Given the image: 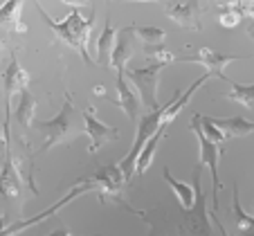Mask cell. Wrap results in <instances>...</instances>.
Returning <instances> with one entry per match:
<instances>
[{"instance_id":"6da1fadb","label":"cell","mask_w":254,"mask_h":236,"mask_svg":"<svg viewBox=\"0 0 254 236\" xmlns=\"http://www.w3.org/2000/svg\"><path fill=\"white\" fill-rule=\"evenodd\" d=\"M32 2H34V7L39 9V14H41V18L45 20V25L57 34L59 39L65 41L72 50H77L86 63H92L90 54H88V41H90V29H92V25H95V16H86L83 11H79L77 7H74L63 20H54L52 16L41 7L39 0H32Z\"/></svg>"},{"instance_id":"7a4b0ae2","label":"cell","mask_w":254,"mask_h":236,"mask_svg":"<svg viewBox=\"0 0 254 236\" xmlns=\"http://www.w3.org/2000/svg\"><path fill=\"white\" fill-rule=\"evenodd\" d=\"M25 191L39 193V189L32 182L29 171H23V167L16 164L9 146L5 160H2V167H0V202L11 212H18V209H23Z\"/></svg>"},{"instance_id":"3957f363","label":"cell","mask_w":254,"mask_h":236,"mask_svg":"<svg viewBox=\"0 0 254 236\" xmlns=\"http://www.w3.org/2000/svg\"><path fill=\"white\" fill-rule=\"evenodd\" d=\"M34 128L43 135V144H41V151H50L52 146L59 144H67V142L77 140L79 135L83 133L77 126V111H74V104H72L70 92L63 95V106L61 111L57 113V117L48 121H36L34 119Z\"/></svg>"},{"instance_id":"277c9868","label":"cell","mask_w":254,"mask_h":236,"mask_svg":"<svg viewBox=\"0 0 254 236\" xmlns=\"http://www.w3.org/2000/svg\"><path fill=\"white\" fill-rule=\"evenodd\" d=\"M178 236H211V212L207 209V196L200 189V167L193 171V205L180 209Z\"/></svg>"},{"instance_id":"5b68a950","label":"cell","mask_w":254,"mask_h":236,"mask_svg":"<svg viewBox=\"0 0 254 236\" xmlns=\"http://www.w3.org/2000/svg\"><path fill=\"white\" fill-rule=\"evenodd\" d=\"M191 133L196 135L198 140V162L200 167H207L209 169V176H211V212H218V189H221V180H218V160H221V153H223V146L214 144L205 137L200 128V121H198V115L191 117V124H189Z\"/></svg>"},{"instance_id":"8992f818","label":"cell","mask_w":254,"mask_h":236,"mask_svg":"<svg viewBox=\"0 0 254 236\" xmlns=\"http://www.w3.org/2000/svg\"><path fill=\"white\" fill-rule=\"evenodd\" d=\"M167 65L164 61H153L144 67H133V70H124L126 81H130L135 86L137 97L144 101V106L149 111H155L160 106L158 104V81H160V72Z\"/></svg>"},{"instance_id":"52a82bcc","label":"cell","mask_w":254,"mask_h":236,"mask_svg":"<svg viewBox=\"0 0 254 236\" xmlns=\"http://www.w3.org/2000/svg\"><path fill=\"white\" fill-rule=\"evenodd\" d=\"M27 86H29L27 70H25V67L18 63V57H16V52H11L9 63H7L5 72H2V95H5V124H2V130H5V137H11V130H9L11 99H14L16 92H23Z\"/></svg>"},{"instance_id":"ba28073f","label":"cell","mask_w":254,"mask_h":236,"mask_svg":"<svg viewBox=\"0 0 254 236\" xmlns=\"http://www.w3.org/2000/svg\"><path fill=\"white\" fill-rule=\"evenodd\" d=\"M243 57L239 54H223L216 52L211 48H198L193 54H183V57H173V61H183V63H198V65L207 67V74L211 77H218L221 81H230L225 74V67L230 65L232 61H241Z\"/></svg>"},{"instance_id":"9c48e42d","label":"cell","mask_w":254,"mask_h":236,"mask_svg":"<svg viewBox=\"0 0 254 236\" xmlns=\"http://www.w3.org/2000/svg\"><path fill=\"white\" fill-rule=\"evenodd\" d=\"M164 14L180 27L200 32V0H164Z\"/></svg>"},{"instance_id":"30bf717a","label":"cell","mask_w":254,"mask_h":236,"mask_svg":"<svg viewBox=\"0 0 254 236\" xmlns=\"http://www.w3.org/2000/svg\"><path fill=\"white\" fill-rule=\"evenodd\" d=\"M83 130L90 137V146H88V153H97L101 149V144L111 142V137H117L120 130L115 126H106L104 121L97 117V108L88 106L83 113Z\"/></svg>"},{"instance_id":"8fae6325","label":"cell","mask_w":254,"mask_h":236,"mask_svg":"<svg viewBox=\"0 0 254 236\" xmlns=\"http://www.w3.org/2000/svg\"><path fill=\"white\" fill-rule=\"evenodd\" d=\"M209 124H214L218 130L225 133V137H245V135L254 133V121L245 119V117H209L205 115Z\"/></svg>"},{"instance_id":"7c38bea8","label":"cell","mask_w":254,"mask_h":236,"mask_svg":"<svg viewBox=\"0 0 254 236\" xmlns=\"http://www.w3.org/2000/svg\"><path fill=\"white\" fill-rule=\"evenodd\" d=\"M117 106L128 115L130 121L139 119V97L137 92H133L128 88V81H126L124 72H117Z\"/></svg>"},{"instance_id":"4fadbf2b","label":"cell","mask_w":254,"mask_h":236,"mask_svg":"<svg viewBox=\"0 0 254 236\" xmlns=\"http://www.w3.org/2000/svg\"><path fill=\"white\" fill-rule=\"evenodd\" d=\"M34 113H36V99L29 92V88H25L23 92H18V106L14 113V119L20 130H27L34 124Z\"/></svg>"},{"instance_id":"5bb4252c","label":"cell","mask_w":254,"mask_h":236,"mask_svg":"<svg viewBox=\"0 0 254 236\" xmlns=\"http://www.w3.org/2000/svg\"><path fill=\"white\" fill-rule=\"evenodd\" d=\"M128 59H130V39H128V27H124L117 32L115 45H113L111 52V67L115 72H124Z\"/></svg>"},{"instance_id":"9a60e30c","label":"cell","mask_w":254,"mask_h":236,"mask_svg":"<svg viewBox=\"0 0 254 236\" xmlns=\"http://www.w3.org/2000/svg\"><path fill=\"white\" fill-rule=\"evenodd\" d=\"M115 39H117L115 27L111 25V20H106L104 32L97 39V63L101 67H111V52H113V45H115Z\"/></svg>"},{"instance_id":"2e32d148","label":"cell","mask_w":254,"mask_h":236,"mask_svg":"<svg viewBox=\"0 0 254 236\" xmlns=\"http://www.w3.org/2000/svg\"><path fill=\"white\" fill-rule=\"evenodd\" d=\"M232 212H234L239 236H254V216L248 212H243V207H241L239 184H234V189H232Z\"/></svg>"},{"instance_id":"e0dca14e","label":"cell","mask_w":254,"mask_h":236,"mask_svg":"<svg viewBox=\"0 0 254 236\" xmlns=\"http://www.w3.org/2000/svg\"><path fill=\"white\" fill-rule=\"evenodd\" d=\"M162 176L164 180L169 182V187L173 189V193H176L178 202H180V209H189L193 205V184H187V182H180V180H176L171 176V171H169V167H162Z\"/></svg>"},{"instance_id":"ac0fdd59","label":"cell","mask_w":254,"mask_h":236,"mask_svg":"<svg viewBox=\"0 0 254 236\" xmlns=\"http://www.w3.org/2000/svg\"><path fill=\"white\" fill-rule=\"evenodd\" d=\"M164 128L167 126H162V128L158 130V133L151 137L146 144H144V149L139 151V155H137V160H135V176H142L146 169L151 167V162H153V155H155V151H158V144H160V137L164 135Z\"/></svg>"},{"instance_id":"d6986e66","label":"cell","mask_w":254,"mask_h":236,"mask_svg":"<svg viewBox=\"0 0 254 236\" xmlns=\"http://www.w3.org/2000/svg\"><path fill=\"white\" fill-rule=\"evenodd\" d=\"M23 2L25 0H2V5H0V25L2 27H11L14 32H18Z\"/></svg>"},{"instance_id":"ffe728a7","label":"cell","mask_w":254,"mask_h":236,"mask_svg":"<svg viewBox=\"0 0 254 236\" xmlns=\"http://www.w3.org/2000/svg\"><path fill=\"white\" fill-rule=\"evenodd\" d=\"M230 90L225 92V99L236 101L245 108H254V83H236V81H227Z\"/></svg>"},{"instance_id":"44dd1931","label":"cell","mask_w":254,"mask_h":236,"mask_svg":"<svg viewBox=\"0 0 254 236\" xmlns=\"http://www.w3.org/2000/svg\"><path fill=\"white\" fill-rule=\"evenodd\" d=\"M130 32L137 36L144 43V48H155V45H162L167 39V32L160 27H149V25H133Z\"/></svg>"},{"instance_id":"7402d4cb","label":"cell","mask_w":254,"mask_h":236,"mask_svg":"<svg viewBox=\"0 0 254 236\" xmlns=\"http://www.w3.org/2000/svg\"><path fill=\"white\" fill-rule=\"evenodd\" d=\"M198 121H200V128H202V133H205V137L209 142H214V144H218V146H223L225 144V133H223V130H218L216 128L214 124H209V121H207V117L205 115H198Z\"/></svg>"},{"instance_id":"603a6c76","label":"cell","mask_w":254,"mask_h":236,"mask_svg":"<svg viewBox=\"0 0 254 236\" xmlns=\"http://www.w3.org/2000/svg\"><path fill=\"white\" fill-rule=\"evenodd\" d=\"M241 11H239V7H223V11L218 14V23L223 25V27H236V25L241 23Z\"/></svg>"},{"instance_id":"cb8c5ba5","label":"cell","mask_w":254,"mask_h":236,"mask_svg":"<svg viewBox=\"0 0 254 236\" xmlns=\"http://www.w3.org/2000/svg\"><path fill=\"white\" fill-rule=\"evenodd\" d=\"M9 140L11 137H5V130H0V167H2V160H5L7 149H9Z\"/></svg>"},{"instance_id":"d4e9b609","label":"cell","mask_w":254,"mask_h":236,"mask_svg":"<svg viewBox=\"0 0 254 236\" xmlns=\"http://www.w3.org/2000/svg\"><path fill=\"white\" fill-rule=\"evenodd\" d=\"M48 236H77V234H72V232L70 230H67V227H57V230H54L52 232V234H48Z\"/></svg>"},{"instance_id":"484cf974","label":"cell","mask_w":254,"mask_h":236,"mask_svg":"<svg viewBox=\"0 0 254 236\" xmlns=\"http://www.w3.org/2000/svg\"><path fill=\"white\" fill-rule=\"evenodd\" d=\"M211 221H214L216 225H218V234H221V236H230V234H227V232H225V227H223V223L218 221V216H216L214 212H211Z\"/></svg>"},{"instance_id":"4316f807","label":"cell","mask_w":254,"mask_h":236,"mask_svg":"<svg viewBox=\"0 0 254 236\" xmlns=\"http://www.w3.org/2000/svg\"><path fill=\"white\" fill-rule=\"evenodd\" d=\"M214 2H218L221 7H234V5H239L241 0H214Z\"/></svg>"},{"instance_id":"83f0119b","label":"cell","mask_w":254,"mask_h":236,"mask_svg":"<svg viewBox=\"0 0 254 236\" xmlns=\"http://www.w3.org/2000/svg\"><path fill=\"white\" fill-rule=\"evenodd\" d=\"M61 2H65V5H70V7H81V5H86L88 0H61Z\"/></svg>"},{"instance_id":"f1b7e54d","label":"cell","mask_w":254,"mask_h":236,"mask_svg":"<svg viewBox=\"0 0 254 236\" xmlns=\"http://www.w3.org/2000/svg\"><path fill=\"white\" fill-rule=\"evenodd\" d=\"M124 2H155V0H124Z\"/></svg>"},{"instance_id":"f546056e","label":"cell","mask_w":254,"mask_h":236,"mask_svg":"<svg viewBox=\"0 0 254 236\" xmlns=\"http://www.w3.org/2000/svg\"><path fill=\"white\" fill-rule=\"evenodd\" d=\"M0 45H2V41H0Z\"/></svg>"}]
</instances>
